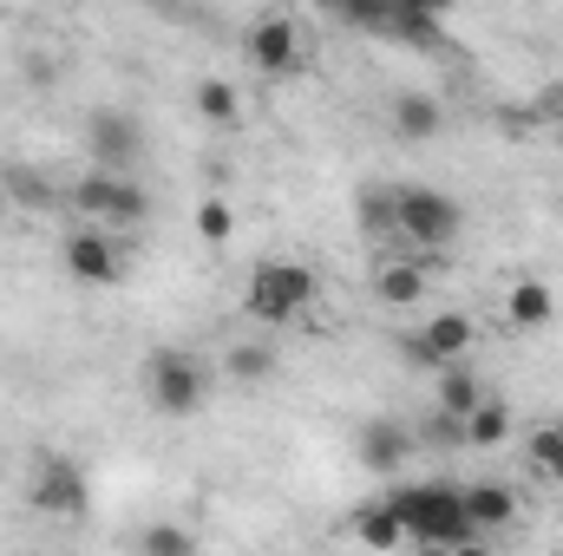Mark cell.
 Instances as JSON below:
<instances>
[{"label": "cell", "mask_w": 563, "mask_h": 556, "mask_svg": "<svg viewBox=\"0 0 563 556\" xmlns=\"http://www.w3.org/2000/svg\"><path fill=\"white\" fill-rule=\"evenodd\" d=\"M387 504H394L400 531H407L420 551H465V544H478L459 485H407V491H394Z\"/></svg>", "instance_id": "obj_1"}, {"label": "cell", "mask_w": 563, "mask_h": 556, "mask_svg": "<svg viewBox=\"0 0 563 556\" xmlns=\"http://www.w3.org/2000/svg\"><path fill=\"white\" fill-rule=\"evenodd\" d=\"M308 301H314V269H308V263H282V256L256 263V276L243 288V308H250V321H263V327L301 321Z\"/></svg>", "instance_id": "obj_2"}, {"label": "cell", "mask_w": 563, "mask_h": 556, "mask_svg": "<svg viewBox=\"0 0 563 556\" xmlns=\"http://www.w3.org/2000/svg\"><path fill=\"white\" fill-rule=\"evenodd\" d=\"M144 393L164 419H190L210 393V367L197 354H184V347H151L144 354Z\"/></svg>", "instance_id": "obj_3"}, {"label": "cell", "mask_w": 563, "mask_h": 556, "mask_svg": "<svg viewBox=\"0 0 563 556\" xmlns=\"http://www.w3.org/2000/svg\"><path fill=\"white\" fill-rule=\"evenodd\" d=\"M394 216H400V236L432 256V249H445L459 230H465V210L445 197V190H432V184H394Z\"/></svg>", "instance_id": "obj_4"}, {"label": "cell", "mask_w": 563, "mask_h": 556, "mask_svg": "<svg viewBox=\"0 0 563 556\" xmlns=\"http://www.w3.org/2000/svg\"><path fill=\"white\" fill-rule=\"evenodd\" d=\"M73 210L92 216L99 230H139L144 216H151V197H144L139 177H106V170H92V177L73 184Z\"/></svg>", "instance_id": "obj_5"}, {"label": "cell", "mask_w": 563, "mask_h": 556, "mask_svg": "<svg viewBox=\"0 0 563 556\" xmlns=\"http://www.w3.org/2000/svg\"><path fill=\"white\" fill-rule=\"evenodd\" d=\"M86 151H92V170L106 177H132L144 164V119L125 105H99L92 125H86Z\"/></svg>", "instance_id": "obj_6"}, {"label": "cell", "mask_w": 563, "mask_h": 556, "mask_svg": "<svg viewBox=\"0 0 563 556\" xmlns=\"http://www.w3.org/2000/svg\"><path fill=\"white\" fill-rule=\"evenodd\" d=\"M26 498H33V511H53V518H79V511L92 504L86 465H79V458H66V452H46V458L33 465V485H26Z\"/></svg>", "instance_id": "obj_7"}, {"label": "cell", "mask_w": 563, "mask_h": 556, "mask_svg": "<svg viewBox=\"0 0 563 556\" xmlns=\"http://www.w3.org/2000/svg\"><path fill=\"white\" fill-rule=\"evenodd\" d=\"M400 354H407L413 367L445 374V367H459V360L472 354V321H465V314H432L420 334H407V341H400Z\"/></svg>", "instance_id": "obj_8"}, {"label": "cell", "mask_w": 563, "mask_h": 556, "mask_svg": "<svg viewBox=\"0 0 563 556\" xmlns=\"http://www.w3.org/2000/svg\"><path fill=\"white\" fill-rule=\"evenodd\" d=\"M243 53H250V66H256L263 79H288V73L301 66V26H295L288 13H263V20L250 26Z\"/></svg>", "instance_id": "obj_9"}, {"label": "cell", "mask_w": 563, "mask_h": 556, "mask_svg": "<svg viewBox=\"0 0 563 556\" xmlns=\"http://www.w3.org/2000/svg\"><path fill=\"white\" fill-rule=\"evenodd\" d=\"M66 269H73V281H92V288H112V281H125V249L112 243V230H73L66 236Z\"/></svg>", "instance_id": "obj_10"}, {"label": "cell", "mask_w": 563, "mask_h": 556, "mask_svg": "<svg viewBox=\"0 0 563 556\" xmlns=\"http://www.w3.org/2000/svg\"><path fill=\"white\" fill-rule=\"evenodd\" d=\"M354 452H361V465H367V471H400V465H407V452H413V432H407L400 419H361Z\"/></svg>", "instance_id": "obj_11"}, {"label": "cell", "mask_w": 563, "mask_h": 556, "mask_svg": "<svg viewBox=\"0 0 563 556\" xmlns=\"http://www.w3.org/2000/svg\"><path fill=\"white\" fill-rule=\"evenodd\" d=\"M426 276H432V256H387L374 269V294L387 308H413V301H426Z\"/></svg>", "instance_id": "obj_12"}, {"label": "cell", "mask_w": 563, "mask_h": 556, "mask_svg": "<svg viewBox=\"0 0 563 556\" xmlns=\"http://www.w3.org/2000/svg\"><path fill=\"white\" fill-rule=\"evenodd\" d=\"M465 518H472V531H505V524H518V491L511 485H465Z\"/></svg>", "instance_id": "obj_13"}, {"label": "cell", "mask_w": 563, "mask_h": 556, "mask_svg": "<svg viewBox=\"0 0 563 556\" xmlns=\"http://www.w3.org/2000/svg\"><path fill=\"white\" fill-rule=\"evenodd\" d=\"M394 132H400L407 144L439 138V132H445V112H439V99H432V92H400V99H394Z\"/></svg>", "instance_id": "obj_14"}, {"label": "cell", "mask_w": 563, "mask_h": 556, "mask_svg": "<svg viewBox=\"0 0 563 556\" xmlns=\"http://www.w3.org/2000/svg\"><path fill=\"white\" fill-rule=\"evenodd\" d=\"M478 407H485V387L472 380V367H445V374H439V413L465 425Z\"/></svg>", "instance_id": "obj_15"}, {"label": "cell", "mask_w": 563, "mask_h": 556, "mask_svg": "<svg viewBox=\"0 0 563 556\" xmlns=\"http://www.w3.org/2000/svg\"><path fill=\"white\" fill-rule=\"evenodd\" d=\"M354 537L367 544V551H400L407 544V531H400V518H394V504L380 498V504H367V511H354Z\"/></svg>", "instance_id": "obj_16"}, {"label": "cell", "mask_w": 563, "mask_h": 556, "mask_svg": "<svg viewBox=\"0 0 563 556\" xmlns=\"http://www.w3.org/2000/svg\"><path fill=\"white\" fill-rule=\"evenodd\" d=\"M276 347H263V341H243V347H230L223 354V374L230 380H243V387H263V380H276Z\"/></svg>", "instance_id": "obj_17"}, {"label": "cell", "mask_w": 563, "mask_h": 556, "mask_svg": "<svg viewBox=\"0 0 563 556\" xmlns=\"http://www.w3.org/2000/svg\"><path fill=\"white\" fill-rule=\"evenodd\" d=\"M354 210H361V236H400V216H394V190L387 184H367L361 197H354Z\"/></svg>", "instance_id": "obj_18"}, {"label": "cell", "mask_w": 563, "mask_h": 556, "mask_svg": "<svg viewBox=\"0 0 563 556\" xmlns=\"http://www.w3.org/2000/svg\"><path fill=\"white\" fill-rule=\"evenodd\" d=\"M505 314H511V327H544V321L558 314V294H551L544 281H518L511 301H505Z\"/></svg>", "instance_id": "obj_19"}, {"label": "cell", "mask_w": 563, "mask_h": 556, "mask_svg": "<svg viewBox=\"0 0 563 556\" xmlns=\"http://www.w3.org/2000/svg\"><path fill=\"white\" fill-rule=\"evenodd\" d=\"M197 112H203L210 125H236L243 99H236V86H230V79H203V86H197Z\"/></svg>", "instance_id": "obj_20"}, {"label": "cell", "mask_w": 563, "mask_h": 556, "mask_svg": "<svg viewBox=\"0 0 563 556\" xmlns=\"http://www.w3.org/2000/svg\"><path fill=\"white\" fill-rule=\"evenodd\" d=\"M7 197H13L20 210H53V203H59V197H53V184H46L40 170H26V164H13V170H7Z\"/></svg>", "instance_id": "obj_21"}, {"label": "cell", "mask_w": 563, "mask_h": 556, "mask_svg": "<svg viewBox=\"0 0 563 556\" xmlns=\"http://www.w3.org/2000/svg\"><path fill=\"white\" fill-rule=\"evenodd\" d=\"M505 438H511V413H505L498 400H485L478 413L465 419V445H485V452H492V445H505Z\"/></svg>", "instance_id": "obj_22"}, {"label": "cell", "mask_w": 563, "mask_h": 556, "mask_svg": "<svg viewBox=\"0 0 563 556\" xmlns=\"http://www.w3.org/2000/svg\"><path fill=\"white\" fill-rule=\"evenodd\" d=\"M139 556H197V537H190L184 524H144Z\"/></svg>", "instance_id": "obj_23"}, {"label": "cell", "mask_w": 563, "mask_h": 556, "mask_svg": "<svg viewBox=\"0 0 563 556\" xmlns=\"http://www.w3.org/2000/svg\"><path fill=\"white\" fill-rule=\"evenodd\" d=\"M531 465H538L551 485H563V425H538V432H531Z\"/></svg>", "instance_id": "obj_24"}, {"label": "cell", "mask_w": 563, "mask_h": 556, "mask_svg": "<svg viewBox=\"0 0 563 556\" xmlns=\"http://www.w3.org/2000/svg\"><path fill=\"white\" fill-rule=\"evenodd\" d=\"M230 223H236V216H230L223 197H203V203H197V236H203V243H230Z\"/></svg>", "instance_id": "obj_25"}, {"label": "cell", "mask_w": 563, "mask_h": 556, "mask_svg": "<svg viewBox=\"0 0 563 556\" xmlns=\"http://www.w3.org/2000/svg\"><path fill=\"white\" fill-rule=\"evenodd\" d=\"M452 556H492V551L485 544H465V551H452Z\"/></svg>", "instance_id": "obj_26"}, {"label": "cell", "mask_w": 563, "mask_h": 556, "mask_svg": "<svg viewBox=\"0 0 563 556\" xmlns=\"http://www.w3.org/2000/svg\"><path fill=\"white\" fill-rule=\"evenodd\" d=\"M420 556H452V551H420Z\"/></svg>", "instance_id": "obj_27"}, {"label": "cell", "mask_w": 563, "mask_h": 556, "mask_svg": "<svg viewBox=\"0 0 563 556\" xmlns=\"http://www.w3.org/2000/svg\"><path fill=\"white\" fill-rule=\"evenodd\" d=\"M558 556H563V551H558Z\"/></svg>", "instance_id": "obj_28"}]
</instances>
